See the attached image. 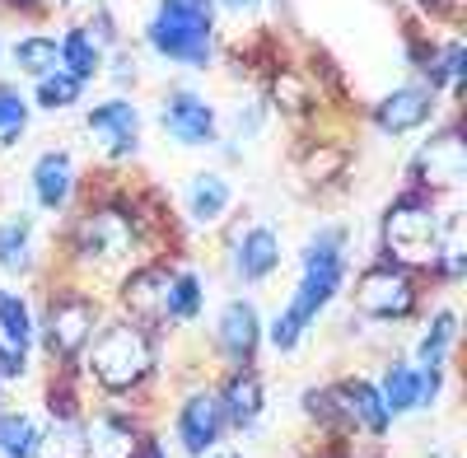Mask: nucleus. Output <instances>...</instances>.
I'll list each match as a JSON object with an SVG mask.
<instances>
[{"label": "nucleus", "mask_w": 467, "mask_h": 458, "mask_svg": "<svg viewBox=\"0 0 467 458\" xmlns=\"http://www.w3.org/2000/svg\"><path fill=\"white\" fill-rule=\"evenodd\" d=\"M24 127H28V103L19 99V89L0 85V141L15 145L24 136Z\"/></svg>", "instance_id": "obj_30"}, {"label": "nucleus", "mask_w": 467, "mask_h": 458, "mask_svg": "<svg viewBox=\"0 0 467 458\" xmlns=\"http://www.w3.org/2000/svg\"><path fill=\"white\" fill-rule=\"evenodd\" d=\"M89 458H136V426L127 416H99L94 426H85Z\"/></svg>", "instance_id": "obj_17"}, {"label": "nucleus", "mask_w": 467, "mask_h": 458, "mask_svg": "<svg viewBox=\"0 0 467 458\" xmlns=\"http://www.w3.org/2000/svg\"><path fill=\"white\" fill-rule=\"evenodd\" d=\"M220 5H224L229 15H239V19H248V15H257V5H262V0H220Z\"/></svg>", "instance_id": "obj_32"}, {"label": "nucleus", "mask_w": 467, "mask_h": 458, "mask_svg": "<svg viewBox=\"0 0 467 458\" xmlns=\"http://www.w3.org/2000/svg\"><path fill=\"white\" fill-rule=\"evenodd\" d=\"M346 239H350L346 224H323L318 234L308 239L304 276H299L290 304L276 314V323H271V347H276L281 356L299 347V337L308 332V323L318 318V309L341 290V281H346Z\"/></svg>", "instance_id": "obj_1"}, {"label": "nucleus", "mask_w": 467, "mask_h": 458, "mask_svg": "<svg viewBox=\"0 0 467 458\" xmlns=\"http://www.w3.org/2000/svg\"><path fill=\"white\" fill-rule=\"evenodd\" d=\"M379 398H383V407H388V416H398V411H411L416 402H420V374L411 370V365H388V374H383V384H379Z\"/></svg>", "instance_id": "obj_24"}, {"label": "nucleus", "mask_w": 467, "mask_h": 458, "mask_svg": "<svg viewBox=\"0 0 467 458\" xmlns=\"http://www.w3.org/2000/svg\"><path fill=\"white\" fill-rule=\"evenodd\" d=\"M33 458H89V440L80 422H52L33 444Z\"/></svg>", "instance_id": "obj_20"}, {"label": "nucleus", "mask_w": 467, "mask_h": 458, "mask_svg": "<svg viewBox=\"0 0 467 458\" xmlns=\"http://www.w3.org/2000/svg\"><path fill=\"white\" fill-rule=\"evenodd\" d=\"M215 341H220V351H224L234 365H248V360H253L257 341H262V323H257V309H253L248 299L224 304L220 328H215Z\"/></svg>", "instance_id": "obj_12"}, {"label": "nucleus", "mask_w": 467, "mask_h": 458, "mask_svg": "<svg viewBox=\"0 0 467 458\" xmlns=\"http://www.w3.org/2000/svg\"><path fill=\"white\" fill-rule=\"evenodd\" d=\"M356 309L365 318H411L416 309V286L402 266H369V272L356 281Z\"/></svg>", "instance_id": "obj_6"}, {"label": "nucleus", "mask_w": 467, "mask_h": 458, "mask_svg": "<svg viewBox=\"0 0 467 458\" xmlns=\"http://www.w3.org/2000/svg\"><path fill=\"white\" fill-rule=\"evenodd\" d=\"M383 253L393 266L411 272V266H435L440 253V215L420 197H398L383 215Z\"/></svg>", "instance_id": "obj_4"}, {"label": "nucleus", "mask_w": 467, "mask_h": 458, "mask_svg": "<svg viewBox=\"0 0 467 458\" xmlns=\"http://www.w3.org/2000/svg\"><path fill=\"white\" fill-rule=\"evenodd\" d=\"M164 295H169V272H136L127 281V309L140 318H164Z\"/></svg>", "instance_id": "obj_21"}, {"label": "nucleus", "mask_w": 467, "mask_h": 458, "mask_svg": "<svg viewBox=\"0 0 467 458\" xmlns=\"http://www.w3.org/2000/svg\"><path fill=\"white\" fill-rule=\"evenodd\" d=\"M229 202H234V193H229V182L220 173H197V178L187 182V215L197 220V224L224 220Z\"/></svg>", "instance_id": "obj_18"}, {"label": "nucleus", "mask_w": 467, "mask_h": 458, "mask_svg": "<svg viewBox=\"0 0 467 458\" xmlns=\"http://www.w3.org/2000/svg\"><path fill=\"white\" fill-rule=\"evenodd\" d=\"M89 374L103 384V393H131L145 384V374L154 370V351H150V337L140 323H108L94 332L89 341Z\"/></svg>", "instance_id": "obj_3"}, {"label": "nucleus", "mask_w": 467, "mask_h": 458, "mask_svg": "<svg viewBox=\"0 0 467 458\" xmlns=\"http://www.w3.org/2000/svg\"><path fill=\"white\" fill-rule=\"evenodd\" d=\"M281 266V234L271 224H253L234 244V272L244 281H266Z\"/></svg>", "instance_id": "obj_13"}, {"label": "nucleus", "mask_w": 467, "mask_h": 458, "mask_svg": "<svg viewBox=\"0 0 467 458\" xmlns=\"http://www.w3.org/2000/svg\"><path fill=\"white\" fill-rule=\"evenodd\" d=\"M224 435V411L215 393H192L178 411V444L187 453H206L215 449V440Z\"/></svg>", "instance_id": "obj_11"}, {"label": "nucleus", "mask_w": 467, "mask_h": 458, "mask_svg": "<svg viewBox=\"0 0 467 458\" xmlns=\"http://www.w3.org/2000/svg\"><path fill=\"white\" fill-rule=\"evenodd\" d=\"M431 112H435V89L431 85H402L374 108V127L383 136H407V131L431 122Z\"/></svg>", "instance_id": "obj_10"}, {"label": "nucleus", "mask_w": 467, "mask_h": 458, "mask_svg": "<svg viewBox=\"0 0 467 458\" xmlns=\"http://www.w3.org/2000/svg\"><path fill=\"white\" fill-rule=\"evenodd\" d=\"M85 131H89V141L103 145L108 160H127V155H136V145H140V112L127 99H108V103L89 108Z\"/></svg>", "instance_id": "obj_9"}, {"label": "nucleus", "mask_w": 467, "mask_h": 458, "mask_svg": "<svg viewBox=\"0 0 467 458\" xmlns=\"http://www.w3.org/2000/svg\"><path fill=\"white\" fill-rule=\"evenodd\" d=\"M164 314L187 323V318H197L202 314V281L192 276V272H178L169 276V295H164Z\"/></svg>", "instance_id": "obj_26"}, {"label": "nucleus", "mask_w": 467, "mask_h": 458, "mask_svg": "<svg viewBox=\"0 0 467 458\" xmlns=\"http://www.w3.org/2000/svg\"><path fill=\"white\" fill-rule=\"evenodd\" d=\"M411 178L431 193H453L467 178V150H462V131L458 127H440L431 141L416 150L411 160Z\"/></svg>", "instance_id": "obj_7"}, {"label": "nucleus", "mask_w": 467, "mask_h": 458, "mask_svg": "<svg viewBox=\"0 0 467 458\" xmlns=\"http://www.w3.org/2000/svg\"><path fill=\"white\" fill-rule=\"evenodd\" d=\"M262 402H266V389H262V379L244 365V370H234L229 374V384H224V393H220V411H224V426H253L257 422V411H262Z\"/></svg>", "instance_id": "obj_16"}, {"label": "nucleus", "mask_w": 467, "mask_h": 458, "mask_svg": "<svg viewBox=\"0 0 467 458\" xmlns=\"http://www.w3.org/2000/svg\"><path fill=\"white\" fill-rule=\"evenodd\" d=\"M435 458H440V453H435Z\"/></svg>", "instance_id": "obj_36"}, {"label": "nucleus", "mask_w": 467, "mask_h": 458, "mask_svg": "<svg viewBox=\"0 0 467 458\" xmlns=\"http://www.w3.org/2000/svg\"><path fill=\"white\" fill-rule=\"evenodd\" d=\"M57 61H61V52H57L52 37H19V47H15V66H19L24 75L43 80V75H52V70H57Z\"/></svg>", "instance_id": "obj_27"}, {"label": "nucleus", "mask_w": 467, "mask_h": 458, "mask_svg": "<svg viewBox=\"0 0 467 458\" xmlns=\"http://www.w3.org/2000/svg\"><path fill=\"white\" fill-rule=\"evenodd\" d=\"M211 33L215 0H160L145 24V43L173 66H211Z\"/></svg>", "instance_id": "obj_2"}, {"label": "nucleus", "mask_w": 467, "mask_h": 458, "mask_svg": "<svg viewBox=\"0 0 467 458\" xmlns=\"http://www.w3.org/2000/svg\"><path fill=\"white\" fill-rule=\"evenodd\" d=\"M99 332V309H94V299L85 295H57L47 304V356L52 360H75Z\"/></svg>", "instance_id": "obj_5"}, {"label": "nucleus", "mask_w": 467, "mask_h": 458, "mask_svg": "<svg viewBox=\"0 0 467 458\" xmlns=\"http://www.w3.org/2000/svg\"><path fill=\"white\" fill-rule=\"evenodd\" d=\"M453 337H458V314H453V309H440V314L431 318V328H425V337H420V351H416L420 365H425V370H444Z\"/></svg>", "instance_id": "obj_25"}, {"label": "nucleus", "mask_w": 467, "mask_h": 458, "mask_svg": "<svg viewBox=\"0 0 467 458\" xmlns=\"http://www.w3.org/2000/svg\"><path fill=\"white\" fill-rule=\"evenodd\" d=\"M33 444H37V431L28 416L0 411V458H33Z\"/></svg>", "instance_id": "obj_28"}, {"label": "nucleus", "mask_w": 467, "mask_h": 458, "mask_svg": "<svg viewBox=\"0 0 467 458\" xmlns=\"http://www.w3.org/2000/svg\"><path fill=\"white\" fill-rule=\"evenodd\" d=\"M332 393H337V407H341L346 426H360L369 435L388 431V407H383V398H379V389L369 384V379H346V384H337Z\"/></svg>", "instance_id": "obj_14"}, {"label": "nucleus", "mask_w": 467, "mask_h": 458, "mask_svg": "<svg viewBox=\"0 0 467 458\" xmlns=\"http://www.w3.org/2000/svg\"><path fill=\"white\" fill-rule=\"evenodd\" d=\"M224 458H234V453H224Z\"/></svg>", "instance_id": "obj_35"}, {"label": "nucleus", "mask_w": 467, "mask_h": 458, "mask_svg": "<svg viewBox=\"0 0 467 458\" xmlns=\"http://www.w3.org/2000/svg\"><path fill=\"white\" fill-rule=\"evenodd\" d=\"M0 341L19 356H28V347H33V314H28V304L10 290H0Z\"/></svg>", "instance_id": "obj_22"}, {"label": "nucleus", "mask_w": 467, "mask_h": 458, "mask_svg": "<svg viewBox=\"0 0 467 458\" xmlns=\"http://www.w3.org/2000/svg\"><path fill=\"white\" fill-rule=\"evenodd\" d=\"M332 173H341V150H314V155H308V178L327 182Z\"/></svg>", "instance_id": "obj_31"}, {"label": "nucleus", "mask_w": 467, "mask_h": 458, "mask_svg": "<svg viewBox=\"0 0 467 458\" xmlns=\"http://www.w3.org/2000/svg\"><path fill=\"white\" fill-rule=\"evenodd\" d=\"M136 458H164V449H160V444H154V440H145V444L136 449Z\"/></svg>", "instance_id": "obj_33"}, {"label": "nucleus", "mask_w": 467, "mask_h": 458, "mask_svg": "<svg viewBox=\"0 0 467 458\" xmlns=\"http://www.w3.org/2000/svg\"><path fill=\"white\" fill-rule=\"evenodd\" d=\"M160 127L169 141L178 145H215L220 141V127H215V108L202 99V94H192V89H173L164 103H160Z\"/></svg>", "instance_id": "obj_8"}, {"label": "nucleus", "mask_w": 467, "mask_h": 458, "mask_svg": "<svg viewBox=\"0 0 467 458\" xmlns=\"http://www.w3.org/2000/svg\"><path fill=\"white\" fill-rule=\"evenodd\" d=\"M28 262H33V224H28V215H10L0 224V266L19 276V272H28Z\"/></svg>", "instance_id": "obj_23"}, {"label": "nucleus", "mask_w": 467, "mask_h": 458, "mask_svg": "<svg viewBox=\"0 0 467 458\" xmlns=\"http://www.w3.org/2000/svg\"><path fill=\"white\" fill-rule=\"evenodd\" d=\"M57 52H61V66H66V75H75V80H89V75H99V66H103V43L89 33V28H66V37L57 43Z\"/></svg>", "instance_id": "obj_19"}, {"label": "nucleus", "mask_w": 467, "mask_h": 458, "mask_svg": "<svg viewBox=\"0 0 467 458\" xmlns=\"http://www.w3.org/2000/svg\"><path fill=\"white\" fill-rule=\"evenodd\" d=\"M420 5H431V10H435V5H444V0H420Z\"/></svg>", "instance_id": "obj_34"}, {"label": "nucleus", "mask_w": 467, "mask_h": 458, "mask_svg": "<svg viewBox=\"0 0 467 458\" xmlns=\"http://www.w3.org/2000/svg\"><path fill=\"white\" fill-rule=\"evenodd\" d=\"M80 94H85V85L75 80V75H43V80H37V103L43 108H70V103H80Z\"/></svg>", "instance_id": "obj_29"}, {"label": "nucleus", "mask_w": 467, "mask_h": 458, "mask_svg": "<svg viewBox=\"0 0 467 458\" xmlns=\"http://www.w3.org/2000/svg\"><path fill=\"white\" fill-rule=\"evenodd\" d=\"M70 187H75V164L66 150H43L33 164V197L37 206H47V211H61L70 202Z\"/></svg>", "instance_id": "obj_15"}]
</instances>
